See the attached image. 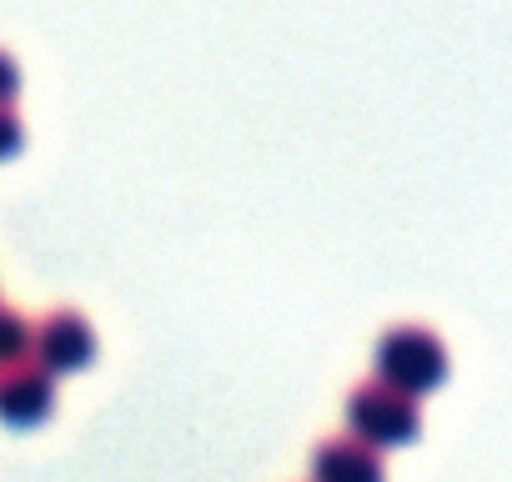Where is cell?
<instances>
[{
    "label": "cell",
    "mask_w": 512,
    "mask_h": 482,
    "mask_svg": "<svg viewBox=\"0 0 512 482\" xmlns=\"http://www.w3.org/2000/svg\"><path fill=\"white\" fill-rule=\"evenodd\" d=\"M447 372V352L432 332H417V327H397L377 342V382L407 392V397H422L442 382Z\"/></svg>",
    "instance_id": "1"
},
{
    "label": "cell",
    "mask_w": 512,
    "mask_h": 482,
    "mask_svg": "<svg viewBox=\"0 0 512 482\" xmlns=\"http://www.w3.org/2000/svg\"><path fill=\"white\" fill-rule=\"evenodd\" d=\"M347 422H352L357 442H367V447H402V442L417 437L422 412L407 392H397L387 382H372V387L347 397Z\"/></svg>",
    "instance_id": "2"
},
{
    "label": "cell",
    "mask_w": 512,
    "mask_h": 482,
    "mask_svg": "<svg viewBox=\"0 0 512 482\" xmlns=\"http://www.w3.org/2000/svg\"><path fill=\"white\" fill-rule=\"evenodd\" d=\"M96 357V337H91V327L81 322V317H71V312H56L46 327H41V337H36V367L41 372H76V367H86Z\"/></svg>",
    "instance_id": "3"
},
{
    "label": "cell",
    "mask_w": 512,
    "mask_h": 482,
    "mask_svg": "<svg viewBox=\"0 0 512 482\" xmlns=\"http://www.w3.org/2000/svg\"><path fill=\"white\" fill-rule=\"evenodd\" d=\"M51 402H56V387H51V372H41V367H11L0 377V422L36 427V422H46Z\"/></svg>",
    "instance_id": "4"
},
{
    "label": "cell",
    "mask_w": 512,
    "mask_h": 482,
    "mask_svg": "<svg viewBox=\"0 0 512 482\" xmlns=\"http://www.w3.org/2000/svg\"><path fill=\"white\" fill-rule=\"evenodd\" d=\"M312 472L317 482H382V462L367 442H327Z\"/></svg>",
    "instance_id": "5"
},
{
    "label": "cell",
    "mask_w": 512,
    "mask_h": 482,
    "mask_svg": "<svg viewBox=\"0 0 512 482\" xmlns=\"http://www.w3.org/2000/svg\"><path fill=\"white\" fill-rule=\"evenodd\" d=\"M31 352V327L16 312H0V367H16Z\"/></svg>",
    "instance_id": "6"
},
{
    "label": "cell",
    "mask_w": 512,
    "mask_h": 482,
    "mask_svg": "<svg viewBox=\"0 0 512 482\" xmlns=\"http://www.w3.org/2000/svg\"><path fill=\"white\" fill-rule=\"evenodd\" d=\"M21 151V121L11 111H0V161Z\"/></svg>",
    "instance_id": "7"
},
{
    "label": "cell",
    "mask_w": 512,
    "mask_h": 482,
    "mask_svg": "<svg viewBox=\"0 0 512 482\" xmlns=\"http://www.w3.org/2000/svg\"><path fill=\"white\" fill-rule=\"evenodd\" d=\"M16 91H21V71H16V61L6 51H0V106L16 101Z\"/></svg>",
    "instance_id": "8"
}]
</instances>
